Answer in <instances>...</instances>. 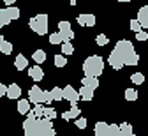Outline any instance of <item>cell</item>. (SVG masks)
<instances>
[{"instance_id":"5","label":"cell","mask_w":148,"mask_h":136,"mask_svg":"<svg viewBox=\"0 0 148 136\" xmlns=\"http://www.w3.org/2000/svg\"><path fill=\"white\" fill-rule=\"evenodd\" d=\"M18 18H20V9L14 6H7L4 9H0V21L4 25H9L11 21H14Z\"/></svg>"},{"instance_id":"28","label":"cell","mask_w":148,"mask_h":136,"mask_svg":"<svg viewBox=\"0 0 148 136\" xmlns=\"http://www.w3.org/2000/svg\"><path fill=\"white\" fill-rule=\"evenodd\" d=\"M125 99H127V101H136V99H138V92H136L134 88H127V90H125Z\"/></svg>"},{"instance_id":"21","label":"cell","mask_w":148,"mask_h":136,"mask_svg":"<svg viewBox=\"0 0 148 136\" xmlns=\"http://www.w3.org/2000/svg\"><path fill=\"white\" fill-rule=\"evenodd\" d=\"M51 94H53V99H55V101H62V99H64V88L53 87V88H51Z\"/></svg>"},{"instance_id":"26","label":"cell","mask_w":148,"mask_h":136,"mask_svg":"<svg viewBox=\"0 0 148 136\" xmlns=\"http://www.w3.org/2000/svg\"><path fill=\"white\" fill-rule=\"evenodd\" d=\"M55 117H57V111H55V108L44 106V119H48V120H53Z\"/></svg>"},{"instance_id":"16","label":"cell","mask_w":148,"mask_h":136,"mask_svg":"<svg viewBox=\"0 0 148 136\" xmlns=\"http://www.w3.org/2000/svg\"><path fill=\"white\" fill-rule=\"evenodd\" d=\"M27 66H28V60L25 58V55H18L16 60H14V67H16L18 71H23Z\"/></svg>"},{"instance_id":"13","label":"cell","mask_w":148,"mask_h":136,"mask_svg":"<svg viewBox=\"0 0 148 136\" xmlns=\"http://www.w3.org/2000/svg\"><path fill=\"white\" fill-rule=\"evenodd\" d=\"M81 83L85 85V87H90V88H97L99 87V80H97V76H83V80H81Z\"/></svg>"},{"instance_id":"35","label":"cell","mask_w":148,"mask_h":136,"mask_svg":"<svg viewBox=\"0 0 148 136\" xmlns=\"http://www.w3.org/2000/svg\"><path fill=\"white\" fill-rule=\"evenodd\" d=\"M136 37H138V41H146V39H148V34L141 30V32H138V34H136Z\"/></svg>"},{"instance_id":"22","label":"cell","mask_w":148,"mask_h":136,"mask_svg":"<svg viewBox=\"0 0 148 136\" xmlns=\"http://www.w3.org/2000/svg\"><path fill=\"white\" fill-rule=\"evenodd\" d=\"M129 27H131V30H132L134 34H138V32H141V30H143L141 23L138 21V18H132V19H131V23H129Z\"/></svg>"},{"instance_id":"32","label":"cell","mask_w":148,"mask_h":136,"mask_svg":"<svg viewBox=\"0 0 148 136\" xmlns=\"http://www.w3.org/2000/svg\"><path fill=\"white\" fill-rule=\"evenodd\" d=\"M95 43H97V46H106L108 44V37L104 34H99L97 39H95Z\"/></svg>"},{"instance_id":"15","label":"cell","mask_w":148,"mask_h":136,"mask_svg":"<svg viewBox=\"0 0 148 136\" xmlns=\"http://www.w3.org/2000/svg\"><path fill=\"white\" fill-rule=\"evenodd\" d=\"M79 97L83 101H92V97H94V88H90V87H81L79 88Z\"/></svg>"},{"instance_id":"6","label":"cell","mask_w":148,"mask_h":136,"mask_svg":"<svg viewBox=\"0 0 148 136\" xmlns=\"http://www.w3.org/2000/svg\"><path fill=\"white\" fill-rule=\"evenodd\" d=\"M28 101H30L32 104H42V103H46V92L41 90L37 85L32 87V88L28 90Z\"/></svg>"},{"instance_id":"11","label":"cell","mask_w":148,"mask_h":136,"mask_svg":"<svg viewBox=\"0 0 148 136\" xmlns=\"http://www.w3.org/2000/svg\"><path fill=\"white\" fill-rule=\"evenodd\" d=\"M28 74H30V78H32L34 81H41L42 78H44V72H42V69L39 67V64L34 66V67H30V69H28Z\"/></svg>"},{"instance_id":"41","label":"cell","mask_w":148,"mask_h":136,"mask_svg":"<svg viewBox=\"0 0 148 136\" xmlns=\"http://www.w3.org/2000/svg\"><path fill=\"white\" fill-rule=\"evenodd\" d=\"M2 27H5V25H4V23H2V21H0V28H2Z\"/></svg>"},{"instance_id":"3","label":"cell","mask_w":148,"mask_h":136,"mask_svg":"<svg viewBox=\"0 0 148 136\" xmlns=\"http://www.w3.org/2000/svg\"><path fill=\"white\" fill-rule=\"evenodd\" d=\"M104 71V60L99 55H92L83 62V72L86 76H101Z\"/></svg>"},{"instance_id":"34","label":"cell","mask_w":148,"mask_h":136,"mask_svg":"<svg viewBox=\"0 0 148 136\" xmlns=\"http://www.w3.org/2000/svg\"><path fill=\"white\" fill-rule=\"evenodd\" d=\"M58 30H71V23L69 21H60L58 23Z\"/></svg>"},{"instance_id":"40","label":"cell","mask_w":148,"mask_h":136,"mask_svg":"<svg viewBox=\"0 0 148 136\" xmlns=\"http://www.w3.org/2000/svg\"><path fill=\"white\" fill-rule=\"evenodd\" d=\"M115 2H131V0H115Z\"/></svg>"},{"instance_id":"37","label":"cell","mask_w":148,"mask_h":136,"mask_svg":"<svg viewBox=\"0 0 148 136\" xmlns=\"http://www.w3.org/2000/svg\"><path fill=\"white\" fill-rule=\"evenodd\" d=\"M55 99H53V94H51V90L49 92H46V103H53Z\"/></svg>"},{"instance_id":"14","label":"cell","mask_w":148,"mask_h":136,"mask_svg":"<svg viewBox=\"0 0 148 136\" xmlns=\"http://www.w3.org/2000/svg\"><path fill=\"white\" fill-rule=\"evenodd\" d=\"M30 101L28 99H20L18 101V111H20L21 115H27V113H30L32 110H30Z\"/></svg>"},{"instance_id":"20","label":"cell","mask_w":148,"mask_h":136,"mask_svg":"<svg viewBox=\"0 0 148 136\" xmlns=\"http://www.w3.org/2000/svg\"><path fill=\"white\" fill-rule=\"evenodd\" d=\"M53 62H55V66H57V67H64V66L67 64V58H65L64 53H62V55H55Z\"/></svg>"},{"instance_id":"2","label":"cell","mask_w":148,"mask_h":136,"mask_svg":"<svg viewBox=\"0 0 148 136\" xmlns=\"http://www.w3.org/2000/svg\"><path fill=\"white\" fill-rule=\"evenodd\" d=\"M23 131H25V136H57L51 120L37 119L34 111L27 113V119L23 122Z\"/></svg>"},{"instance_id":"25","label":"cell","mask_w":148,"mask_h":136,"mask_svg":"<svg viewBox=\"0 0 148 136\" xmlns=\"http://www.w3.org/2000/svg\"><path fill=\"white\" fill-rule=\"evenodd\" d=\"M58 32H60V35H62V39H64V43L72 41V39H74V32H72V28H71V30H58Z\"/></svg>"},{"instance_id":"18","label":"cell","mask_w":148,"mask_h":136,"mask_svg":"<svg viewBox=\"0 0 148 136\" xmlns=\"http://www.w3.org/2000/svg\"><path fill=\"white\" fill-rule=\"evenodd\" d=\"M118 136H134L132 126H131V124H127V122L120 124V134H118Z\"/></svg>"},{"instance_id":"27","label":"cell","mask_w":148,"mask_h":136,"mask_svg":"<svg viewBox=\"0 0 148 136\" xmlns=\"http://www.w3.org/2000/svg\"><path fill=\"white\" fill-rule=\"evenodd\" d=\"M62 53H64V55H72V53H74V46L71 44V41L62 43Z\"/></svg>"},{"instance_id":"7","label":"cell","mask_w":148,"mask_h":136,"mask_svg":"<svg viewBox=\"0 0 148 136\" xmlns=\"http://www.w3.org/2000/svg\"><path fill=\"white\" fill-rule=\"evenodd\" d=\"M64 99H67L71 103V106H74V104H78V101H79V92L74 90L71 85H67L64 88Z\"/></svg>"},{"instance_id":"30","label":"cell","mask_w":148,"mask_h":136,"mask_svg":"<svg viewBox=\"0 0 148 136\" xmlns=\"http://www.w3.org/2000/svg\"><path fill=\"white\" fill-rule=\"evenodd\" d=\"M12 48H14V46H12L11 43H7V41H4L2 44H0V51H2L4 55H9V53L12 51Z\"/></svg>"},{"instance_id":"39","label":"cell","mask_w":148,"mask_h":136,"mask_svg":"<svg viewBox=\"0 0 148 136\" xmlns=\"http://www.w3.org/2000/svg\"><path fill=\"white\" fill-rule=\"evenodd\" d=\"M69 4H71V6H76V4H78V0H69Z\"/></svg>"},{"instance_id":"23","label":"cell","mask_w":148,"mask_h":136,"mask_svg":"<svg viewBox=\"0 0 148 136\" xmlns=\"http://www.w3.org/2000/svg\"><path fill=\"white\" fill-rule=\"evenodd\" d=\"M49 43H51V44H62L64 39H62L60 32H53V34L49 35Z\"/></svg>"},{"instance_id":"24","label":"cell","mask_w":148,"mask_h":136,"mask_svg":"<svg viewBox=\"0 0 148 136\" xmlns=\"http://www.w3.org/2000/svg\"><path fill=\"white\" fill-rule=\"evenodd\" d=\"M131 81H132L134 85H141V83L145 81V74H141V72H134V74H131Z\"/></svg>"},{"instance_id":"31","label":"cell","mask_w":148,"mask_h":136,"mask_svg":"<svg viewBox=\"0 0 148 136\" xmlns=\"http://www.w3.org/2000/svg\"><path fill=\"white\" fill-rule=\"evenodd\" d=\"M120 134V124H109V136H118Z\"/></svg>"},{"instance_id":"19","label":"cell","mask_w":148,"mask_h":136,"mask_svg":"<svg viewBox=\"0 0 148 136\" xmlns=\"http://www.w3.org/2000/svg\"><path fill=\"white\" fill-rule=\"evenodd\" d=\"M62 117H64L65 120H71V119H76V117H79V108H78L76 104H74V106H72V108H71L69 111H65V113H64Z\"/></svg>"},{"instance_id":"36","label":"cell","mask_w":148,"mask_h":136,"mask_svg":"<svg viewBox=\"0 0 148 136\" xmlns=\"http://www.w3.org/2000/svg\"><path fill=\"white\" fill-rule=\"evenodd\" d=\"M2 95H7V87L4 83H0V97H2Z\"/></svg>"},{"instance_id":"9","label":"cell","mask_w":148,"mask_h":136,"mask_svg":"<svg viewBox=\"0 0 148 136\" xmlns=\"http://www.w3.org/2000/svg\"><path fill=\"white\" fill-rule=\"evenodd\" d=\"M138 21L141 23L143 28H148V6H143L138 11Z\"/></svg>"},{"instance_id":"4","label":"cell","mask_w":148,"mask_h":136,"mask_svg":"<svg viewBox=\"0 0 148 136\" xmlns=\"http://www.w3.org/2000/svg\"><path fill=\"white\" fill-rule=\"evenodd\" d=\"M28 27L32 28V32L39 34V35H44L48 32V14H37V16L30 18Z\"/></svg>"},{"instance_id":"17","label":"cell","mask_w":148,"mask_h":136,"mask_svg":"<svg viewBox=\"0 0 148 136\" xmlns=\"http://www.w3.org/2000/svg\"><path fill=\"white\" fill-rule=\"evenodd\" d=\"M32 60H34L35 64H42V62H46V51H44V50H37V51H34Z\"/></svg>"},{"instance_id":"10","label":"cell","mask_w":148,"mask_h":136,"mask_svg":"<svg viewBox=\"0 0 148 136\" xmlns=\"http://www.w3.org/2000/svg\"><path fill=\"white\" fill-rule=\"evenodd\" d=\"M94 133H95V136H109V124L97 122L94 127Z\"/></svg>"},{"instance_id":"38","label":"cell","mask_w":148,"mask_h":136,"mask_svg":"<svg viewBox=\"0 0 148 136\" xmlns=\"http://www.w3.org/2000/svg\"><path fill=\"white\" fill-rule=\"evenodd\" d=\"M2 2H4V4H7V6H11V4H14V2H16V0H2Z\"/></svg>"},{"instance_id":"29","label":"cell","mask_w":148,"mask_h":136,"mask_svg":"<svg viewBox=\"0 0 148 136\" xmlns=\"http://www.w3.org/2000/svg\"><path fill=\"white\" fill-rule=\"evenodd\" d=\"M32 111L35 113V117H37V119H44V106H42V104H35Z\"/></svg>"},{"instance_id":"8","label":"cell","mask_w":148,"mask_h":136,"mask_svg":"<svg viewBox=\"0 0 148 136\" xmlns=\"http://www.w3.org/2000/svg\"><path fill=\"white\" fill-rule=\"evenodd\" d=\"M78 23L83 27H94L95 25V16L94 14H79L78 16Z\"/></svg>"},{"instance_id":"12","label":"cell","mask_w":148,"mask_h":136,"mask_svg":"<svg viewBox=\"0 0 148 136\" xmlns=\"http://www.w3.org/2000/svg\"><path fill=\"white\" fill-rule=\"evenodd\" d=\"M20 95H21V88H20V85L11 83V85L7 87V97H9V99H20Z\"/></svg>"},{"instance_id":"1","label":"cell","mask_w":148,"mask_h":136,"mask_svg":"<svg viewBox=\"0 0 148 136\" xmlns=\"http://www.w3.org/2000/svg\"><path fill=\"white\" fill-rule=\"evenodd\" d=\"M109 66L113 69H122L123 66H138L139 62V57L138 53L134 51V46L131 41H127V39H123V41H118L116 46L113 48V51L109 53V58H108Z\"/></svg>"},{"instance_id":"33","label":"cell","mask_w":148,"mask_h":136,"mask_svg":"<svg viewBox=\"0 0 148 136\" xmlns=\"http://www.w3.org/2000/svg\"><path fill=\"white\" fill-rule=\"evenodd\" d=\"M76 127H79V129L86 127V119H85V117H79V119L76 120Z\"/></svg>"}]
</instances>
